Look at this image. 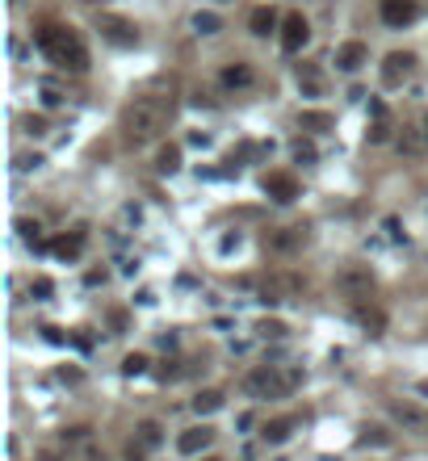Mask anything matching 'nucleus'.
<instances>
[{
  "instance_id": "nucleus-1",
  "label": "nucleus",
  "mask_w": 428,
  "mask_h": 461,
  "mask_svg": "<svg viewBox=\"0 0 428 461\" xmlns=\"http://www.w3.org/2000/svg\"><path fill=\"white\" fill-rule=\"evenodd\" d=\"M172 109H177V101L168 92H143V96H135L122 109V135H126V143H135V147L139 143H151V138L168 126Z\"/></svg>"
},
{
  "instance_id": "nucleus-2",
  "label": "nucleus",
  "mask_w": 428,
  "mask_h": 461,
  "mask_svg": "<svg viewBox=\"0 0 428 461\" xmlns=\"http://www.w3.org/2000/svg\"><path fill=\"white\" fill-rule=\"evenodd\" d=\"M34 43H38V50L47 55L55 67H67V72H84L89 67V46H84V38L72 26L47 21V26H38Z\"/></svg>"
},
{
  "instance_id": "nucleus-3",
  "label": "nucleus",
  "mask_w": 428,
  "mask_h": 461,
  "mask_svg": "<svg viewBox=\"0 0 428 461\" xmlns=\"http://www.w3.org/2000/svg\"><path fill=\"white\" fill-rule=\"evenodd\" d=\"M294 386H298V373H282L278 365H260L243 377V390H248L252 399H282Z\"/></svg>"
},
{
  "instance_id": "nucleus-4",
  "label": "nucleus",
  "mask_w": 428,
  "mask_h": 461,
  "mask_svg": "<svg viewBox=\"0 0 428 461\" xmlns=\"http://www.w3.org/2000/svg\"><path fill=\"white\" fill-rule=\"evenodd\" d=\"M336 289L349 302H370L374 298V273H370V265H344L336 273Z\"/></svg>"
},
{
  "instance_id": "nucleus-5",
  "label": "nucleus",
  "mask_w": 428,
  "mask_h": 461,
  "mask_svg": "<svg viewBox=\"0 0 428 461\" xmlns=\"http://www.w3.org/2000/svg\"><path fill=\"white\" fill-rule=\"evenodd\" d=\"M386 415H390L403 432H420V436H428V411L424 407H416V403H407V399H403V403L390 399V403H386Z\"/></svg>"
},
{
  "instance_id": "nucleus-6",
  "label": "nucleus",
  "mask_w": 428,
  "mask_h": 461,
  "mask_svg": "<svg viewBox=\"0 0 428 461\" xmlns=\"http://www.w3.org/2000/svg\"><path fill=\"white\" fill-rule=\"evenodd\" d=\"M97 30H101L109 43H118V46H135V43H139V30H135V21H126V17H114V13H101V17H97Z\"/></svg>"
},
{
  "instance_id": "nucleus-7",
  "label": "nucleus",
  "mask_w": 428,
  "mask_h": 461,
  "mask_svg": "<svg viewBox=\"0 0 428 461\" xmlns=\"http://www.w3.org/2000/svg\"><path fill=\"white\" fill-rule=\"evenodd\" d=\"M307 43H311V26H307V17H302V13H290V17L282 21V46L290 50V55H298Z\"/></svg>"
},
{
  "instance_id": "nucleus-8",
  "label": "nucleus",
  "mask_w": 428,
  "mask_h": 461,
  "mask_svg": "<svg viewBox=\"0 0 428 461\" xmlns=\"http://www.w3.org/2000/svg\"><path fill=\"white\" fill-rule=\"evenodd\" d=\"M382 21L390 26V30H403V26H412L416 21V13H420V4L416 0H382Z\"/></svg>"
},
{
  "instance_id": "nucleus-9",
  "label": "nucleus",
  "mask_w": 428,
  "mask_h": 461,
  "mask_svg": "<svg viewBox=\"0 0 428 461\" xmlns=\"http://www.w3.org/2000/svg\"><path fill=\"white\" fill-rule=\"evenodd\" d=\"M260 189H265L273 201H282V206H290V201L298 197V181H294L290 172H269V177L260 181Z\"/></svg>"
},
{
  "instance_id": "nucleus-10",
  "label": "nucleus",
  "mask_w": 428,
  "mask_h": 461,
  "mask_svg": "<svg viewBox=\"0 0 428 461\" xmlns=\"http://www.w3.org/2000/svg\"><path fill=\"white\" fill-rule=\"evenodd\" d=\"M366 63H370V46L366 43H344L336 50V67L340 72H361Z\"/></svg>"
},
{
  "instance_id": "nucleus-11",
  "label": "nucleus",
  "mask_w": 428,
  "mask_h": 461,
  "mask_svg": "<svg viewBox=\"0 0 428 461\" xmlns=\"http://www.w3.org/2000/svg\"><path fill=\"white\" fill-rule=\"evenodd\" d=\"M412 67H416V55H412V50H395V55H386V63H382V80H386V84H399Z\"/></svg>"
},
{
  "instance_id": "nucleus-12",
  "label": "nucleus",
  "mask_w": 428,
  "mask_h": 461,
  "mask_svg": "<svg viewBox=\"0 0 428 461\" xmlns=\"http://www.w3.org/2000/svg\"><path fill=\"white\" fill-rule=\"evenodd\" d=\"M210 440H214V428H206V423H197L190 432H181V440H177V449L181 453H202V449H210Z\"/></svg>"
},
{
  "instance_id": "nucleus-13",
  "label": "nucleus",
  "mask_w": 428,
  "mask_h": 461,
  "mask_svg": "<svg viewBox=\"0 0 428 461\" xmlns=\"http://www.w3.org/2000/svg\"><path fill=\"white\" fill-rule=\"evenodd\" d=\"M84 230H72V235H59L55 243H50V252L59 256V260H80V252H84Z\"/></svg>"
},
{
  "instance_id": "nucleus-14",
  "label": "nucleus",
  "mask_w": 428,
  "mask_h": 461,
  "mask_svg": "<svg viewBox=\"0 0 428 461\" xmlns=\"http://www.w3.org/2000/svg\"><path fill=\"white\" fill-rule=\"evenodd\" d=\"M307 243V227H282L269 235V248L273 252H294V248H302Z\"/></svg>"
},
{
  "instance_id": "nucleus-15",
  "label": "nucleus",
  "mask_w": 428,
  "mask_h": 461,
  "mask_svg": "<svg viewBox=\"0 0 428 461\" xmlns=\"http://www.w3.org/2000/svg\"><path fill=\"white\" fill-rule=\"evenodd\" d=\"M353 315H357V323H361L366 331H374V335L386 327V315H382V306H374V302H370V306H366V302H353Z\"/></svg>"
},
{
  "instance_id": "nucleus-16",
  "label": "nucleus",
  "mask_w": 428,
  "mask_h": 461,
  "mask_svg": "<svg viewBox=\"0 0 428 461\" xmlns=\"http://www.w3.org/2000/svg\"><path fill=\"white\" fill-rule=\"evenodd\" d=\"M248 26H252V34H256V38H269V34H273V26H278V13L260 4V9H252Z\"/></svg>"
},
{
  "instance_id": "nucleus-17",
  "label": "nucleus",
  "mask_w": 428,
  "mask_h": 461,
  "mask_svg": "<svg viewBox=\"0 0 428 461\" xmlns=\"http://www.w3.org/2000/svg\"><path fill=\"white\" fill-rule=\"evenodd\" d=\"M135 432H139V445H143V449H160V445H164V428H160L155 419H143Z\"/></svg>"
},
{
  "instance_id": "nucleus-18",
  "label": "nucleus",
  "mask_w": 428,
  "mask_h": 461,
  "mask_svg": "<svg viewBox=\"0 0 428 461\" xmlns=\"http://www.w3.org/2000/svg\"><path fill=\"white\" fill-rule=\"evenodd\" d=\"M223 84H227V89H248V84H252V67H248V63L223 67Z\"/></svg>"
},
{
  "instance_id": "nucleus-19",
  "label": "nucleus",
  "mask_w": 428,
  "mask_h": 461,
  "mask_svg": "<svg viewBox=\"0 0 428 461\" xmlns=\"http://www.w3.org/2000/svg\"><path fill=\"white\" fill-rule=\"evenodd\" d=\"M290 428H294V419H269V423L260 428V436H265L269 445H282V440H290Z\"/></svg>"
},
{
  "instance_id": "nucleus-20",
  "label": "nucleus",
  "mask_w": 428,
  "mask_h": 461,
  "mask_svg": "<svg viewBox=\"0 0 428 461\" xmlns=\"http://www.w3.org/2000/svg\"><path fill=\"white\" fill-rule=\"evenodd\" d=\"M223 407V394L219 390H197V399H193V411L197 415H214Z\"/></svg>"
},
{
  "instance_id": "nucleus-21",
  "label": "nucleus",
  "mask_w": 428,
  "mask_h": 461,
  "mask_svg": "<svg viewBox=\"0 0 428 461\" xmlns=\"http://www.w3.org/2000/svg\"><path fill=\"white\" fill-rule=\"evenodd\" d=\"M155 168H160V172H177V168H181V147H172V143H168V147H160Z\"/></svg>"
},
{
  "instance_id": "nucleus-22",
  "label": "nucleus",
  "mask_w": 428,
  "mask_h": 461,
  "mask_svg": "<svg viewBox=\"0 0 428 461\" xmlns=\"http://www.w3.org/2000/svg\"><path fill=\"white\" fill-rule=\"evenodd\" d=\"M193 30L197 34H219L223 21H219V13H193Z\"/></svg>"
},
{
  "instance_id": "nucleus-23",
  "label": "nucleus",
  "mask_w": 428,
  "mask_h": 461,
  "mask_svg": "<svg viewBox=\"0 0 428 461\" xmlns=\"http://www.w3.org/2000/svg\"><path fill=\"white\" fill-rule=\"evenodd\" d=\"M361 445H378V449H386L390 436H386L382 428H374V423H366V428H361Z\"/></svg>"
},
{
  "instance_id": "nucleus-24",
  "label": "nucleus",
  "mask_w": 428,
  "mask_h": 461,
  "mask_svg": "<svg viewBox=\"0 0 428 461\" xmlns=\"http://www.w3.org/2000/svg\"><path fill=\"white\" fill-rule=\"evenodd\" d=\"M122 373H126V377H139V373H147V357H143V352H131V357L122 361Z\"/></svg>"
},
{
  "instance_id": "nucleus-25",
  "label": "nucleus",
  "mask_w": 428,
  "mask_h": 461,
  "mask_svg": "<svg viewBox=\"0 0 428 461\" xmlns=\"http://www.w3.org/2000/svg\"><path fill=\"white\" fill-rule=\"evenodd\" d=\"M298 84L315 96V92H319V72H315V67H298Z\"/></svg>"
},
{
  "instance_id": "nucleus-26",
  "label": "nucleus",
  "mask_w": 428,
  "mask_h": 461,
  "mask_svg": "<svg viewBox=\"0 0 428 461\" xmlns=\"http://www.w3.org/2000/svg\"><path fill=\"white\" fill-rule=\"evenodd\" d=\"M315 155H319V151H315L311 143H302V138L294 143V160H298V164H302V160H307V164H315Z\"/></svg>"
},
{
  "instance_id": "nucleus-27",
  "label": "nucleus",
  "mask_w": 428,
  "mask_h": 461,
  "mask_svg": "<svg viewBox=\"0 0 428 461\" xmlns=\"http://www.w3.org/2000/svg\"><path fill=\"white\" fill-rule=\"evenodd\" d=\"M302 126H311V130H324V126H332V118H328V113H302Z\"/></svg>"
},
{
  "instance_id": "nucleus-28",
  "label": "nucleus",
  "mask_w": 428,
  "mask_h": 461,
  "mask_svg": "<svg viewBox=\"0 0 428 461\" xmlns=\"http://www.w3.org/2000/svg\"><path fill=\"white\" fill-rule=\"evenodd\" d=\"M256 331H260V335H273V340H282V335H285V323H278V319H265L260 327H256Z\"/></svg>"
},
{
  "instance_id": "nucleus-29",
  "label": "nucleus",
  "mask_w": 428,
  "mask_h": 461,
  "mask_svg": "<svg viewBox=\"0 0 428 461\" xmlns=\"http://www.w3.org/2000/svg\"><path fill=\"white\" fill-rule=\"evenodd\" d=\"M34 294H38V298H50V294H55V285H50L47 277H38V281H34Z\"/></svg>"
},
{
  "instance_id": "nucleus-30",
  "label": "nucleus",
  "mask_w": 428,
  "mask_h": 461,
  "mask_svg": "<svg viewBox=\"0 0 428 461\" xmlns=\"http://www.w3.org/2000/svg\"><path fill=\"white\" fill-rule=\"evenodd\" d=\"M399 147H403V151H420L424 143H420V138H416V135H403V138H399Z\"/></svg>"
},
{
  "instance_id": "nucleus-31",
  "label": "nucleus",
  "mask_w": 428,
  "mask_h": 461,
  "mask_svg": "<svg viewBox=\"0 0 428 461\" xmlns=\"http://www.w3.org/2000/svg\"><path fill=\"white\" fill-rule=\"evenodd\" d=\"M26 130H30V135H43V130H47V122H43V118H26Z\"/></svg>"
},
{
  "instance_id": "nucleus-32",
  "label": "nucleus",
  "mask_w": 428,
  "mask_h": 461,
  "mask_svg": "<svg viewBox=\"0 0 428 461\" xmlns=\"http://www.w3.org/2000/svg\"><path fill=\"white\" fill-rule=\"evenodd\" d=\"M59 101H63V96H59V92H55V89H43V105H47V109H55Z\"/></svg>"
},
{
  "instance_id": "nucleus-33",
  "label": "nucleus",
  "mask_w": 428,
  "mask_h": 461,
  "mask_svg": "<svg viewBox=\"0 0 428 461\" xmlns=\"http://www.w3.org/2000/svg\"><path fill=\"white\" fill-rule=\"evenodd\" d=\"M190 143H193V147H210V135H202V130H193V135H190Z\"/></svg>"
},
{
  "instance_id": "nucleus-34",
  "label": "nucleus",
  "mask_w": 428,
  "mask_h": 461,
  "mask_svg": "<svg viewBox=\"0 0 428 461\" xmlns=\"http://www.w3.org/2000/svg\"><path fill=\"white\" fill-rule=\"evenodd\" d=\"M370 143H386V126H382V122L370 130Z\"/></svg>"
},
{
  "instance_id": "nucleus-35",
  "label": "nucleus",
  "mask_w": 428,
  "mask_h": 461,
  "mask_svg": "<svg viewBox=\"0 0 428 461\" xmlns=\"http://www.w3.org/2000/svg\"><path fill=\"white\" fill-rule=\"evenodd\" d=\"M386 230H390V239H403V230H399V218H386Z\"/></svg>"
},
{
  "instance_id": "nucleus-36",
  "label": "nucleus",
  "mask_w": 428,
  "mask_h": 461,
  "mask_svg": "<svg viewBox=\"0 0 428 461\" xmlns=\"http://www.w3.org/2000/svg\"><path fill=\"white\" fill-rule=\"evenodd\" d=\"M126 461H143V445H131L126 449Z\"/></svg>"
},
{
  "instance_id": "nucleus-37",
  "label": "nucleus",
  "mask_w": 428,
  "mask_h": 461,
  "mask_svg": "<svg viewBox=\"0 0 428 461\" xmlns=\"http://www.w3.org/2000/svg\"><path fill=\"white\" fill-rule=\"evenodd\" d=\"M420 394H428V382H420Z\"/></svg>"
},
{
  "instance_id": "nucleus-38",
  "label": "nucleus",
  "mask_w": 428,
  "mask_h": 461,
  "mask_svg": "<svg viewBox=\"0 0 428 461\" xmlns=\"http://www.w3.org/2000/svg\"><path fill=\"white\" fill-rule=\"evenodd\" d=\"M202 461H219V457H202Z\"/></svg>"
}]
</instances>
